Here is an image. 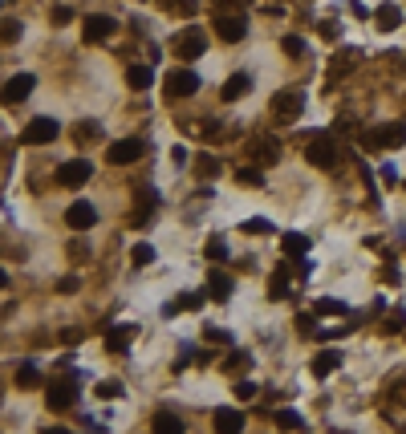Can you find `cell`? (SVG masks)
<instances>
[{"label":"cell","instance_id":"836d02e7","mask_svg":"<svg viewBox=\"0 0 406 434\" xmlns=\"http://www.w3.org/2000/svg\"><path fill=\"white\" fill-rule=\"evenodd\" d=\"M244 231H252V236H273L276 227L268 219H244Z\"/></svg>","mask_w":406,"mask_h":434},{"label":"cell","instance_id":"2e32d148","mask_svg":"<svg viewBox=\"0 0 406 434\" xmlns=\"http://www.w3.org/2000/svg\"><path fill=\"white\" fill-rule=\"evenodd\" d=\"M338 366H341V349H321V354L313 357V373L317 378H329Z\"/></svg>","mask_w":406,"mask_h":434},{"label":"cell","instance_id":"ba28073f","mask_svg":"<svg viewBox=\"0 0 406 434\" xmlns=\"http://www.w3.org/2000/svg\"><path fill=\"white\" fill-rule=\"evenodd\" d=\"M78 382H49V390H45V402H49V410H73L78 406Z\"/></svg>","mask_w":406,"mask_h":434},{"label":"cell","instance_id":"83f0119b","mask_svg":"<svg viewBox=\"0 0 406 434\" xmlns=\"http://www.w3.org/2000/svg\"><path fill=\"white\" fill-rule=\"evenodd\" d=\"M220 171H224V167H220V159H211V155L195 159V175H199V179H215Z\"/></svg>","mask_w":406,"mask_h":434},{"label":"cell","instance_id":"ab89813d","mask_svg":"<svg viewBox=\"0 0 406 434\" xmlns=\"http://www.w3.org/2000/svg\"><path fill=\"white\" fill-rule=\"evenodd\" d=\"M65 252H69V256H73V260H85V256H90V248H85V243H81V240H73V243H69V248H65Z\"/></svg>","mask_w":406,"mask_h":434},{"label":"cell","instance_id":"e0dca14e","mask_svg":"<svg viewBox=\"0 0 406 434\" xmlns=\"http://www.w3.org/2000/svg\"><path fill=\"white\" fill-rule=\"evenodd\" d=\"M208 296L211 301H227V296H232V276L227 272H208Z\"/></svg>","mask_w":406,"mask_h":434},{"label":"cell","instance_id":"f6af8a7d","mask_svg":"<svg viewBox=\"0 0 406 434\" xmlns=\"http://www.w3.org/2000/svg\"><path fill=\"white\" fill-rule=\"evenodd\" d=\"M394 398H398V402H406V386H398V390H394Z\"/></svg>","mask_w":406,"mask_h":434},{"label":"cell","instance_id":"6da1fadb","mask_svg":"<svg viewBox=\"0 0 406 434\" xmlns=\"http://www.w3.org/2000/svg\"><path fill=\"white\" fill-rule=\"evenodd\" d=\"M301 110H305V94H301V90H276L273 102H268V114H273L276 126H289V122H297V118H301Z\"/></svg>","mask_w":406,"mask_h":434},{"label":"cell","instance_id":"4fadbf2b","mask_svg":"<svg viewBox=\"0 0 406 434\" xmlns=\"http://www.w3.org/2000/svg\"><path fill=\"white\" fill-rule=\"evenodd\" d=\"M65 224L73 227V231H90V227L97 224V211H94V203H85V199H81V203H73V207L65 211Z\"/></svg>","mask_w":406,"mask_h":434},{"label":"cell","instance_id":"30bf717a","mask_svg":"<svg viewBox=\"0 0 406 434\" xmlns=\"http://www.w3.org/2000/svg\"><path fill=\"white\" fill-rule=\"evenodd\" d=\"M248 155H252V162H256V167H273V162L280 159V143H276L273 134H260V138H252V143H248Z\"/></svg>","mask_w":406,"mask_h":434},{"label":"cell","instance_id":"8d00e7d4","mask_svg":"<svg viewBox=\"0 0 406 434\" xmlns=\"http://www.w3.org/2000/svg\"><path fill=\"white\" fill-rule=\"evenodd\" d=\"M285 53H289V57H301V53H305V41H301V37H285Z\"/></svg>","mask_w":406,"mask_h":434},{"label":"cell","instance_id":"8992f818","mask_svg":"<svg viewBox=\"0 0 406 434\" xmlns=\"http://www.w3.org/2000/svg\"><path fill=\"white\" fill-rule=\"evenodd\" d=\"M94 175V162L90 159H69V162H61V167H57V187H81V183H85V179Z\"/></svg>","mask_w":406,"mask_h":434},{"label":"cell","instance_id":"cb8c5ba5","mask_svg":"<svg viewBox=\"0 0 406 434\" xmlns=\"http://www.w3.org/2000/svg\"><path fill=\"white\" fill-rule=\"evenodd\" d=\"M130 337H134V329H114L110 337H106V349H110V354H126V345H130Z\"/></svg>","mask_w":406,"mask_h":434},{"label":"cell","instance_id":"ffe728a7","mask_svg":"<svg viewBox=\"0 0 406 434\" xmlns=\"http://www.w3.org/2000/svg\"><path fill=\"white\" fill-rule=\"evenodd\" d=\"M150 81H155V69H150V65H130L126 69V85L130 90H150Z\"/></svg>","mask_w":406,"mask_h":434},{"label":"cell","instance_id":"d6a6232c","mask_svg":"<svg viewBox=\"0 0 406 434\" xmlns=\"http://www.w3.org/2000/svg\"><path fill=\"white\" fill-rule=\"evenodd\" d=\"M94 394L97 398H106V402H110V398H122V382H97Z\"/></svg>","mask_w":406,"mask_h":434},{"label":"cell","instance_id":"5b68a950","mask_svg":"<svg viewBox=\"0 0 406 434\" xmlns=\"http://www.w3.org/2000/svg\"><path fill=\"white\" fill-rule=\"evenodd\" d=\"M61 134V126L53 122V118H32L29 126L20 130V143L25 146H45V143H53Z\"/></svg>","mask_w":406,"mask_h":434},{"label":"cell","instance_id":"d590c367","mask_svg":"<svg viewBox=\"0 0 406 434\" xmlns=\"http://www.w3.org/2000/svg\"><path fill=\"white\" fill-rule=\"evenodd\" d=\"M16 37H20V25H16L13 16H4V45H13Z\"/></svg>","mask_w":406,"mask_h":434},{"label":"cell","instance_id":"ee69618b","mask_svg":"<svg viewBox=\"0 0 406 434\" xmlns=\"http://www.w3.org/2000/svg\"><path fill=\"white\" fill-rule=\"evenodd\" d=\"M171 159H175V167H183V162H187V146H175V150H171Z\"/></svg>","mask_w":406,"mask_h":434},{"label":"cell","instance_id":"52a82bcc","mask_svg":"<svg viewBox=\"0 0 406 434\" xmlns=\"http://www.w3.org/2000/svg\"><path fill=\"white\" fill-rule=\"evenodd\" d=\"M244 32H248L244 13H215V37H220V41L236 45V41H244Z\"/></svg>","mask_w":406,"mask_h":434},{"label":"cell","instance_id":"603a6c76","mask_svg":"<svg viewBox=\"0 0 406 434\" xmlns=\"http://www.w3.org/2000/svg\"><path fill=\"white\" fill-rule=\"evenodd\" d=\"M398 25H402V13H398V4H382V8H378V29H398Z\"/></svg>","mask_w":406,"mask_h":434},{"label":"cell","instance_id":"7402d4cb","mask_svg":"<svg viewBox=\"0 0 406 434\" xmlns=\"http://www.w3.org/2000/svg\"><path fill=\"white\" fill-rule=\"evenodd\" d=\"M97 138H102V126H97V122H78V126H73V143L78 146L97 143Z\"/></svg>","mask_w":406,"mask_h":434},{"label":"cell","instance_id":"277c9868","mask_svg":"<svg viewBox=\"0 0 406 434\" xmlns=\"http://www.w3.org/2000/svg\"><path fill=\"white\" fill-rule=\"evenodd\" d=\"M305 159L313 162V167H321V171H329V167L338 162V146H333V138H329V134H317V138H309V146H305Z\"/></svg>","mask_w":406,"mask_h":434},{"label":"cell","instance_id":"f1b7e54d","mask_svg":"<svg viewBox=\"0 0 406 434\" xmlns=\"http://www.w3.org/2000/svg\"><path fill=\"white\" fill-rule=\"evenodd\" d=\"M150 260H155V248H150V243H134V248H130V264H134V268H143Z\"/></svg>","mask_w":406,"mask_h":434},{"label":"cell","instance_id":"f546056e","mask_svg":"<svg viewBox=\"0 0 406 434\" xmlns=\"http://www.w3.org/2000/svg\"><path fill=\"white\" fill-rule=\"evenodd\" d=\"M236 179H240V187H264V175H260L256 167H240Z\"/></svg>","mask_w":406,"mask_h":434},{"label":"cell","instance_id":"44dd1931","mask_svg":"<svg viewBox=\"0 0 406 434\" xmlns=\"http://www.w3.org/2000/svg\"><path fill=\"white\" fill-rule=\"evenodd\" d=\"M268 296H273V301H285V296H289V272H285V268H276V272L268 276Z\"/></svg>","mask_w":406,"mask_h":434},{"label":"cell","instance_id":"60d3db41","mask_svg":"<svg viewBox=\"0 0 406 434\" xmlns=\"http://www.w3.org/2000/svg\"><path fill=\"white\" fill-rule=\"evenodd\" d=\"M248 0H215V13H224V8H244Z\"/></svg>","mask_w":406,"mask_h":434},{"label":"cell","instance_id":"1f68e13d","mask_svg":"<svg viewBox=\"0 0 406 434\" xmlns=\"http://www.w3.org/2000/svg\"><path fill=\"white\" fill-rule=\"evenodd\" d=\"M232 394H236L240 402H248V398H256V382H248V378H240V382H232Z\"/></svg>","mask_w":406,"mask_h":434},{"label":"cell","instance_id":"f35d334b","mask_svg":"<svg viewBox=\"0 0 406 434\" xmlns=\"http://www.w3.org/2000/svg\"><path fill=\"white\" fill-rule=\"evenodd\" d=\"M224 256H227L224 240H208V260H224Z\"/></svg>","mask_w":406,"mask_h":434},{"label":"cell","instance_id":"484cf974","mask_svg":"<svg viewBox=\"0 0 406 434\" xmlns=\"http://www.w3.org/2000/svg\"><path fill=\"white\" fill-rule=\"evenodd\" d=\"M16 386H20V390H37V386H41V373H37V366H29V361H25V366L16 370Z\"/></svg>","mask_w":406,"mask_h":434},{"label":"cell","instance_id":"bcb514c9","mask_svg":"<svg viewBox=\"0 0 406 434\" xmlns=\"http://www.w3.org/2000/svg\"><path fill=\"white\" fill-rule=\"evenodd\" d=\"M402 187H406V183H402Z\"/></svg>","mask_w":406,"mask_h":434},{"label":"cell","instance_id":"5bb4252c","mask_svg":"<svg viewBox=\"0 0 406 434\" xmlns=\"http://www.w3.org/2000/svg\"><path fill=\"white\" fill-rule=\"evenodd\" d=\"M32 85H37L32 73H16V78H8V81H4V102H8V106L25 102V97L32 94Z\"/></svg>","mask_w":406,"mask_h":434},{"label":"cell","instance_id":"7a4b0ae2","mask_svg":"<svg viewBox=\"0 0 406 434\" xmlns=\"http://www.w3.org/2000/svg\"><path fill=\"white\" fill-rule=\"evenodd\" d=\"M402 143H406V122H386V126L362 134L366 150H394V146H402Z\"/></svg>","mask_w":406,"mask_h":434},{"label":"cell","instance_id":"9a60e30c","mask_svg":"<svg viewBox=\"0 0 406 434\" xmlns=\"http://www.w3.org/2000/svg\"><path fill=\"white\" fill-rule=\"evenodd\" d=\"M248 90H252V78H248V73H236V78H227V81H224L220 97H224V102H240Z\"/></svg>","mask_w":406,"mask_h":434},{"label":"cell","instance_id":"d4e9b609","mask_svg":"<svg viewBox=\"0 0 406 434\" xmlns=\"http://www.w3.org/2000/svg\"><path fill=\"white\" fill-rule=\"evenodd\" d=\"M159 434H183V418L179 414H155V422H150Z\"/></svg>","mask_w":406,"mask_h":434},{"label":"cell","instance_id":"9c48e42d","mask_svg":"<svg viewBox=\"0 0 406 434\" xmlns=\"http://www.w3.org/2000/svg\"><path fill=\"white\" fill-rule=\"evenodd\" d=\"M138 155H146L143 138H118V143H110V150H106L110 167H130V162L138 159Z\"/></svg>","mask_w":406,"mask_h":434},{"label":"cell","instance_id":"ac0fdd59","mask_svg":"<svg viewBox=\"0 0 406 434\" xmlns=\"http://www.w3.org/2000/svg\"><path fill=\"white\" fill-rule=\"evenodd\" d=\"M280 248H285V256L301 260L309 252V236H301V231H285V236H280Z\"/></svg>","mask_w":406,"mask_h":434},{"label":"cell","instance_id":"b9f144b4","mask_svg":"<svg viewBox=\"0 0 406 434\" xmlns=\"http://www.w3.org/2000/svg\"><path fill=\"white\" fill-rule=\"evenodd\" d=\"M57 289L65 292V296H69V292H78V276H65L61 284H57Z\"/></svg>","mask_w":406,"mask_h":434},{"label":"cell","instance_id":"7c38bea8","mask_svg":"<svg viewBox=\"0 0 406 434\" xmlns=\"http://www.w3.org/2000/svg\"><path fill=\"white\" fill-rule=\"evenodd\" d=\"M114 29H118V25H114L110 16H102V13H94V16H85V20H81V37H85L90 45H94V41H106V37H114Z\"/></svg>","mask_w":406,"mask_h":434},{"label":"cell","instance_id":"d6986e66","mask_svg":"<svg viewBox=\"0 0 406 434\" xmlns=\"http://www.w3.org/2000/svg\"><path fill=\"white\" fill-rule=\"evenodd\" d=\"M215 426L224 434H236V430H244V414L232 410V406H224V410H215Z\"/></svg>","mask_w":406,"mask_h":434},{"label":"cell","instance_id":"4dcf8cb0","mask_svg":"<svg viewBox=\"0 0 406 434\" xmlns=\"http://www.w3.org/2000/svg\"><path fill=\"white\" fill-rule=\"evenodd\" d=\"M248 361H252V357L244 354V349H236V354H227V357H224V370H227V373H236V370H248Z\"/></svg>","mask_w":406,"mask_h":434},{"label":"cell","instance_id":"8fae6325","mask_svg":"<svg viewBox=\"0 0 406 434\" xmlns=\"http://www.w3.org/2000/svg\"><path fill=\"white\" fill-rule=\"evenodd\" d=\"M199 90V78L191 69H171L167 73V97H191Z\"/></svg>","mask_w":406,"mask_h":434},{"label":"cell","instance_id":"3957f363","mask_svg":"<svg viewBox=\"0 0 406 434\" xmlns=\"http://www.w3.org/2000/svg\"><path fill=\"white\" fill-rule=\"evenodd\" d=\"M203 45H208V37H203L199 25H187V29L171 41V49H175L179 61H195V57H203Z\"/></svg>","mask_w":406,"mask_h":434},{"label":"cell","instance_id":"4316f807","mask_svg":"<svg viewBox=\"0 0 406 434\" xmlns=\"http://www.w3.org/2000/svg\"><path fill=\"white\" fill-rule=\"evenodd\" d=\"M273 422H276V426H285V430H301V426H305V418H301L297 410H276Z\"/></svg>","mask_w":406,"mask_h":434},{"label":"cell","instance_id":"74e56055","mask_svg":"<svg viewBox=\"0 0 406 434\" xmlns=\"http://www.w3.org/2000/svg\"><path fill=\"white\" fill-rule=\"evenodd\" d=\"M402 325H406V313H390V321L382 325V333H398Z\"/></svg>","mask_w":406,"mask_h":434},{"label":"cell","instance_id":"7bdbcfd3","mask_svg":"<svg viewBox=\"0 0 406 434\" xmlns=\"http://www.w3.org/2000/svg\"><path fill=\"white\" fill-rule=\"evenodd\" d=\"M61 341H65V345H78V341H81V329H65Z\"/></svg>","mask_w":406,"mask_h":434},{"label":"cell","instance_id":"e575fe53","mask_svg":"<svg viewBox=\"0 0 406 434\" xmlns=\"http://www.w3.org/2000/svg\"><path fill=\"white\" fill-rule=\"evenodd\" d=\"M313 313H341V317H345V305H341V301H317Z\"/></svg>","mask_w":406,"mask_h":434}]
</instances>
